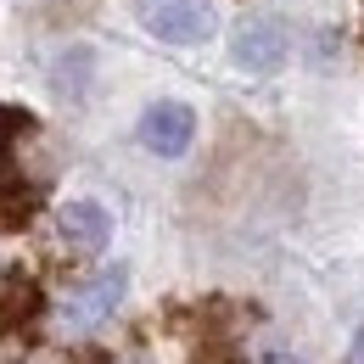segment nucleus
<instances>
[{
	"mask_svg": "<svg viewBox=\"0 0 364 364\" xmlns=\"http://www.w3.org/2000/svg\"><path fill=\"white\" fill-rule=\"evenodd\" d=\"M34 213H40V191L23 174H11V163H6L0 168V230H28Z\"/></svg>",
	"mask_w": 364,
	"mask_h": 364,
	"instance_id": "obj_7",
	"label": "nucleus"
},
{
	"mask_svg": "<svg viewBox=\"0 0 364 364\" xmlns=\"http://www.w3.org/2000/svg\"><path fill=\"white\" fill-rule=\"evenodd\" d=\"M191 364H241V353H235L230 342H219V336H208V342H196Z\"/></svg>",
	"mask_w": 364,
	"mask_h": 364,
	"instance_id": "obj_9",
	"label": "nucleus"
},
{
	"mask_svg": "<svg viewBox=\"0 0 364 364\" xmlns=\"http://www.w3.org/2000/svg\"><path fill=\"white\" fill-rule=\"evenodd\" d=\"M124 291H129V274L124 269H107L85 280V286H73L68 297H62V331H95V325H107V319L118 314V303H124Z\"/></svg>",
	"mask_w": 364,
	"mask_h": 364,
	"instance_id": "obj_2",
	"label": "nucleus"
},
{
	"mask_svg": "<svg viewBox=\"0 0 364 364\" xmlns=\"http://www.w3.org/2000/svg\"><path fill=\"white\" fill-rule=\"evenodd\" d=\"M34 135V112H23V107H6L0 101V168L11 163V151H17V140Z\"/></svg>",
	"mask_w": 364,
	"mask_h": 364,
	"instance_id": "obj_8",
	"label": "nucleus"
},
{
	"mask_svg": "<svg viewBox=\"0 0 364 364\" xmlns=\"http://www.w3.org/2000/svg\"><path fill=\"white\" fill-rule=\"evenodd\" d=\"M230 56H235L241 73H274V68L286 62V23L269 17V11L241 17V28H235V40H230Z\"/></svg>",
	"mask_w": 364,
	"mask_h": 364,
	"instance_id": "obj_4",
	"label": "nucleus"
},
{
	"mask_svg": "<svg viewBox=\"0 0 364 364\" xmlns=\"http://www.w3.org/2000/svg\"><path fill=\"white\" fill-rule=\"evenodd\" d=\"M135 17L163 46H208L219 34V6L213 0H135Z\"/></svg>",
	"mask_w": 364,
	"mask_h": 364,
	"instance_id": "obj_1",
	"label": "nucleus"
},
{
	"mask_svg": "<svg viewBox=\"0 0 364 364\" xmlns=\"http://www.w3.org/2000/svg\"><path fill=\"white\" fill-rule=\"evenodd\" d=\"M348 364H364V331H359V342H353V353H348Z\"/></svg>",
	"mask_w": 364,
	"mask_h": 364,
	"instance_id": "obj_11",
	"label": "nucleus"
},
{
	"mask_svg": "<svg viewBox=\"0 0 364 364\" xmlns=\"http://www.w3.org/2000/svg\"><path fill=\"white\" fill-rule=\"evenodd\" d=\"M46 309V291L34 274H0V336H17Z\"/></svg>",
	"mask_w": 364,
	"mask_h": 364,
	"instance_id": "obj_6",
	"label": "nucleus"
},
{
	"mask_svg": "<svg viewBox=\"0 0 364 364\" xmlns=\"http://www.w3.org/2000/svg\"><path fill=\"white\" fill-rule=\"evenodd\" d=\"M73 364H112L107 353H73Z\"/></svg>",
	"mask_w": 364,
	"mask_h": 364,
	"instance_id": "obj_10",
	"label": "nucleus"
},
{
	"mask_svg": "<svg viewBox=\"0 0 364 364\" xmlns=\"http://www.w3.org/2000/svg\"><path fill=\"white\" fill-rule=\"evenodd\" d=\"M135 140L151 157H185L191 140H196V112L185 101H151L135 124Z\"/></svg>",
	"mask_w": 364,
	"mask_h": 364,
	"instance_id": "obj_3",
	"label": "nucleus"
},
{
	"mask_svg": "<svg viewBox=\"0 0 364 364\" xmlns=\"http://www.w3.org/2000/svg\"><path fill=\"white\" fill-rule=\"evenodd\" d=\"M269 364H309V359H291V353H274Z\"/></svg>",
	"mask_w": 364,
	"mask_h": 364,
	"instance_id": "obj_12",
	"label": "nucleus"
},
{
	"mask_svg": "<svg viewBox=\"0 0 364 364\" xmlns=\"http://www.w3.org/2000/svg\"><path fill=\"white\" fill-rule=\"evenodd\" d=\"M56 235H62V247H73V252H101L107 241H112V213L90 202V196H73V202H62L56 208Z\"/></svg>",
	"mask_w": 364,
	"mask_h": 364,
	"instance_id": "obj_5",
	"label": "nucleus"
}]
</instances>
